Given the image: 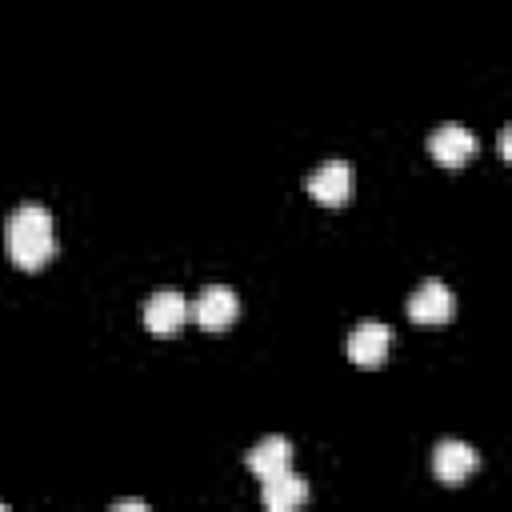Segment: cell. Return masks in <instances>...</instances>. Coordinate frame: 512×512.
Segmentation results:
<instances>
[{"label": "cell", "mask_w": 512, "mask_h": 512, "mask_svg": "<svg viewBox=\"0 0 512 512\" xmlns=\"http://www.w3.org/2000/svg\"><path fill=\"white\" fill-rule=\"evenodd\" d=\"M4 244L16 268L36 272L56 256V228L44 204H20L4 224Z\"/></svg>", "instance_id": "6da1fadb"}, {"label": "cell", "mask_w": 512, "mask_h": 512, "mask_svg": "<svg viewBox=\"0 0 512 512\" xmlns=\"http://www.w3.org/2000/svg\"><path fill=\"white\" fill-rule=\"evenodd\" d=\"M188 312H192V320H196L204 332H224V328H232V320L240 316V296H236L232 288H224V284H208V288H200V296L188 304Z\"/></svg>", "instance_id": "7a4b0ae2"}, {"label": "cell", "mask_w": 512, "mask_h": 512, "mask_svg": "<svg viewBox=\"0 0 512 512\" xmlns=\"http://www.w3.org/2000/svg\"><path fill=\"white\" fill-rule=\"evenodd\" d=\"M408 316L416 324H448L456 316V296L448 284L440 280H424L412 296H408Z\"/></svg>", "instance_id": "3957f363"}, {"label": "cell", "mask_w": 512, "mask_h": 512, "mask_svg": "<svg viewBox=\"0 0 512 512\" xmlns=\"http://www.w3.org/2000/svg\"><path fill=\"white\" fill-rule=\"evenodd\" d=\"M388 348H392V328L384 320H360L352 328V336H348V360L360 364V368L384 364Z\"/></svg>", "instance_id": "277c9868"}, {"label": "cell", "mask_w": 512, "mask_h": 512, "mask_svg": "<svg viewBox=\"0 0 512 512\" xmlns=\"http://www.w3.org/2000/svg\"><path fill=\"white\" fill-rule=\"evenodd\" d=\"M428 152H432V160L440 168H464L472 160V152H476V136L464 124H440L428 136Z\"/></svg>", "instance_id": "5b68a950"}, {"label": "cell", "mask_w": 512, "mask_h": 512, "mask_svg": "<svg viewBox=\"0 0 512 512\" xmlns=\"http://www.w3.org/2000/svg\"><path fill=\"white\" fill-rule=\"evenodd\" d=\"M184 320H188V300L176 288H160V292L148 296V304H144V328L152 336H172V332L184 328Z\"/></svg>", "instance_id": "8992f818"}, {"label": "cell", "mask_w": 512, "mask_h": 512, "mask_svg": "<svg viewBox=\"0 0 512 512\" xmlns=\"http://www.w3.org/2000/svg\"><path fill=\"white\" fill-rule=\"evenodd\" d=\"M476 464H480V456H476L464 440H440V444L432 448V472H436V480L448 484V488L464 484V480L476 472Z\"/></svg>", "instance_id": "52a82bcc"}, {"label": "cell", "mask_w": 512, "mask_h": 512, "mask_svg": "<svg viewBox=\"0 0 512 512\" xmlns=\"http://www.w3.org/2000/svg\"><path fill=\"white\" fill-rule=\"evenodd\" d=\"M308 196L324 208H336L352 196V168L344 160H328L308 176Z\"/></svg>", "instance_id": "ba28073f"}, {"label": "cell", "mask_w": 512, "mask_h": 512, "mask_svg": "<svg viewBox=\"0 0 512 512\" xmlns=\"http://www.w3.org/2000/svg\"><path fill=\"white\" fill-rule=\"evenodd\" d=\"M260 500H264L268 512H292V508H300L308 500V484H304V476H296L292 468H284V472L264 476Z\"/></svg>", "instance_id": "9c48e42d"}, {"label": "cell", "mask_w": 512, "mask_h": 512, "mask_svg": "<svg viewBox=\"0 0 512 512\" xmlns=\"http://www.w3.org/2000/svg\"><path fill=\"white\" fill-rule=\"evenodd\" d=\"M244 464H248V472H256L260 480L272 476V472H284V468H292V444H288L284 436H264V440H256V444L248 448Z\"/></svg>", "instance_id": "30bf717a"}, {"label": "cell", "mask_w": 512, "mask_h": 512, "mask_svg": "<svg viewBox=\"0 0 512 512\" xmlns=\"http://www.w3.org/2000/svg\"><path fill=\"white\" fill-rule=\"evenodd\" d=\"M112 508H116V512H144L148 504H144V500H116Z\"/></svg>", "instance_id": "8fae6325"}]
</instances>
